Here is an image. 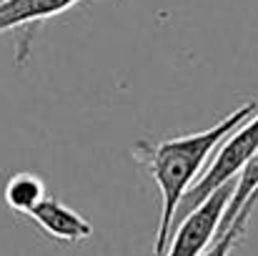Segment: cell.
<instances>
[{
	"mask_svg": "<svg viewBox=\"0 0 258 256\" xmlns=\"http://www.w3.org/2000/svg\"><path fill=\"white\" fill-rule=\"evenodd\" d=\"M236 178H238V181H236V186H233V193H231V198H228V203H226V211H223V216H221L218 229H216L213 236L223 234V229L233 221V216L238 214V209H241L251 196H258V148H256V153L246 161V166L241 169V173H238Z\"/></svg>",
	"mask_w": 258,
	"mask_h": 256,
	"instance_id": "52a82bcc",
	"label": "cell"
},
{
	"mask_svg": "<svg viewBox=\"0 0 258 256\" xmlns=\"http://www.w3.org/2000/svg\"><path fill=\"white\" fill-rule=\"evenodd\" d=\"M28 216L50 239L63 241V244H81V241L90 239V234H93V226L78 211H73L71 206H66L63 201H58L53 196H43Z\"/></svg>",
	"mask_w": 258,
	"mask_h": 256,
	"instance_id": "277c9868",
	"label": "cell"
},
{
	"mask_svg": "<svg viewBox=\"0 0 258 256\" xmlns=\"http://www.w3.org/2000/svg\"><path fill=\"white\" fill-rule=\"evenodd\" d=\"M45 196V186L35 173H13L5 183L3 198L8 203V209H13L15 214H30L33 206Z\"/></svg>",
	"mask_w": 258,
	"mask_h": 256,
	"instance_id": "8992f818",
	"label": "cell"
},
{
	"mask_svg": "<svg viewBox=\"0 0 258 256\" xmlns=\"http://www.w3.org/2000/svg\"><path fill=\"white\" fill-rule=\"evenodd\" d=\"M218 153L213 156V164L203 171L190 186L188 191L183 193V198L178 201L175 206V214H173V229L178 221H183L196 206H201L218 186L233 181L241 169L246 166V161L256 153L258 148V111L251 113L241 126H236L221 143H218ZM171 229V234H173Z\"/></svg>",
	"mask_w": 258,
	"mask_h": 256,
	"instance_id": "7a4b0ae2",
	"label": "cell"
},
{
	"mask_svg": "<svg viewBox=\"0 0 258 256\" xmlns=\"http://www.w3.org/2000/svg\"><path fill=\"white\" fill-rule=\"evenodd\" d=\"M258 201H246L241 209H238V214L233 216V221L223 229V234H218V236H213L211 239V244L203 249V254L201 256H228V251L238 244V239L246 234V224H248V216L253 214V206H256Z\"/></svg>",
	"mask_w": 258,
	"mask_h": 256,
	"instance_id": "ba28073f",
	"label": "cell"
},
{
	"mask_svg": "<svg viewBox=\"0 0 258 256\" xmlns=\"http://www.w3.org/2000/svg\"><path fill=\"white\" fill-rule=\"evenodd\" d=\"M233 181L218 186L201 206H196L183 221L175 224L171 239L166 244V251L163 256H201L203 249L211 244L216 229H218V221L226 211V203L233 193Z\"/></svg>",
	"mask_w": 258,
	"mask_h": 256,
	"instance_id": "3957f363",
	"label": "cell"
},
{
	"mask_svg": "<svg viewBox=\"0 0 258 256\" xmlns=\"http://www.w3.org/2000/svg\"><path fill=\"white\" fill-rule=\"evenodd\" d=\"M256 111L258 103L248 100V103L238 106L233 113H228L226 118H221L218 123H213V128H208V131L168 138V141H161V143L138 141L133 146L136 161L143 164L148 169V173L153 176V181L161 188V201H163L161 224H158V234H156V244H153V256H163V251H166V244L171 239L175 206L183 198V193L188 191V186L198 178V173L206 166L208 156L216 151V146L236 126H241Z\"/></svg>",
	"mask_w": 258,
	"mask_h": 256,
	"instance_id": "6da1fadb",
	"label": "cell"
},
{
	"mask_svg": "<svg viewBox=\"0 0 258 256\" xmlns=\"http://www.w3.org/2000/svg\"><path fill=\"white\" fill-rule=\"evenodd\" d=\"M76 3L78 0H3L0 3V33L23 28V33L28 38L30 30L40 20L55 18V15L66 13L68 8H73Z\"/></svg>",
	"mask_w": 258,
	"mask_h": 256,
	"instance_id": "5b68a950",
	"label": "cell"
}]
</instances>
